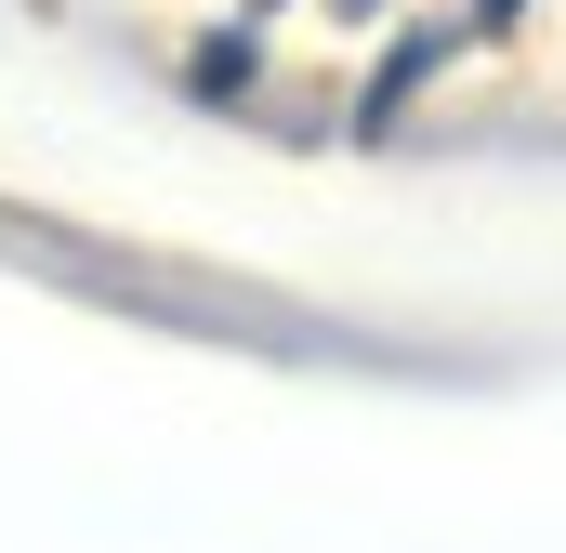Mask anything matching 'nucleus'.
<instances>
[{"instance_id":"1","label":"nucleus","mask_w":566,"mask_h":553,"mask_svg":"<svg viewBox=\"0 0 566 553\" xmlns=\"http://www.w3.org/2000/svg\"><path fill=\"white\" fill-rule=\"evenodd\" d=\"M434 66H448V27H409V40L369 66V93H356V145H382V133H396V119H409V93H422Z\"/></svg>"},{"instance_id":"2","label":"nucleus","mask_w":566,"mask_h":553,"mask_svg":"<svg viewBox=\"0 0 566 553\" xmlns=\"http://www.w3.org/2000/svg\"><path fill=\"white\" fill-rule=\"evenodd\" d=\"M185 93H198V106H238V93H251V27H211V53L185 66Z\"/></svg>"},{"instance_id":"3","label":"nucleus","mask_w":566,"mask_h":553,"mask_svg":"<svg viewBox=\"0 0 566 553\" xmlns=\"http://www.w3.org/2000/svg\"><path fill=\"white\" fill-rule=\"evenodd\" d=\"M514 13H527V0H474V27H514Z\"/></svg>"},{"instance_id":"4","label":"nucleus","mask_w":566,"mask_h":553,"mask_svg":"<svg viewBox=\"0 0 566 553\" xmlns=\"http://www.w3.org/2000/svg\"><path fill=\"white\" fill-rule=\"evenodd\" d=\"M343 13H369V0H343Z\"/></svg>"}]
</instances>
